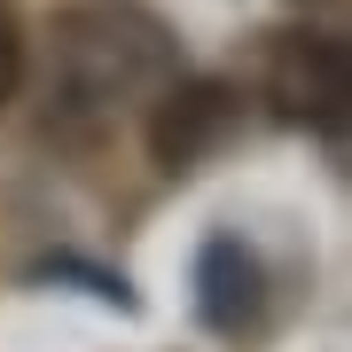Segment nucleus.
Wrapping results in <instances>:
<instances>
[{
    "label": "nucleus",
    "mask_w": 352,
    "mask_h": 352,
    "mask_svg": "<svg viewBox=\"0 0 352 352\" xmlns=\"http://www.w3.org/2000/svg\"><path fill=\"white\" fill-rule=\"evenodd\" d=\"M235 118H243V102L227 78H164L157 110H149V157L164 173H188L235 133Z\"/></svg>",
    "instance_id": "obj_3"
},
{
    "label": "nucleus",
    "mask_w": 352,
    "mask_h": 352,
    "mask_svg": "<svg viewBox=\"0 0 352 352\" xmlns=\"http://www.w3.org/2000/svg\"><path fill=\"white\" fill-rule=\"evenodd\" d=\"M266 102L305 133H344L352 118V47L329 24H289L266 39Z\"/></svg>",
    "instance_id": "obj_2"
},
{
    "label": "nucleus",
    "mask_w": 352,
    "mask_h": 352,
    "mask_svg": "<svg viewBox=\"0 0 352 352\" xmlns=\"http://www.w3.org/2000/svg\"><path fill=\"white\" fill-rule=\"evenodd\" d=\"M173 32L141 0H71L55 16L47 55V126L71 141H94L118 110L149 102L173 78Z\"/></svg>",
    "instance_id": "obj_1"
},
{
    "label": "nucleus",
    "mask_w": 352,
    "mask_h": 352,
    "mask_svg": "<svg viewBox=\"0 0 352 352\" xmlns=\"http://www.w3.org/2000/svg\"><path fill=\"white\" fill-rule=\"evenodd\" d=\"M196 289H204V321H212V329H227V337L258 321V258L243 251L235 235H212V243H204Z\"/></svg>",
    "instance_id": "obj_4"
},
{
    "label": "nucleus",
    "mask_w": 352,
    "mask_h": 352,
    "mask_svg": "<svg viewBox=\"0 0 352 352\" xmlns=\"http://www.w3.org/2000/svg\"><path fill=\"white\" fill-rule=\"evenodd\" d=\"M24 63H32L24 16H16V0H0V110H8V102H16V87H24Z\"/></svg>",
    "instance_id": "obj_5"
}]
</instances>
